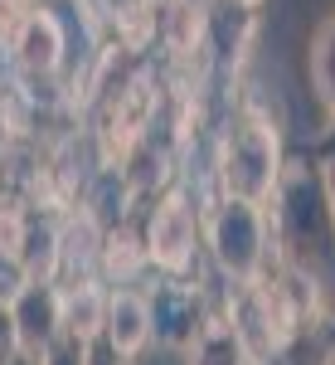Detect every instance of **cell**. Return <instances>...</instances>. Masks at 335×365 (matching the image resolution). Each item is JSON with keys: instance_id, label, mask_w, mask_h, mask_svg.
Returning <instances> with one entry per match:
<instances>
[{"instance_id": "obj_1", "label": "cell", "mask_w": 335, "mask_h": 365, "mask_svg": "<svg viewBox=\"0 0 335 365\" xmlns=\"http://www.w3.org/2000/svg\"><path fill=\"white\" fill-rule=\"evenodd\" d=\"M267 200H272V234H277L287 263L321 282L335 268V215L326 200L321 166L282 161V175Z\"/></svg>"}, {"instance_id": "obj_2", "label": "cell", "mask_w": 335, "mask_h": 365, "mask_svg": "<svg viewBox=\"0 0 335 365\" xmlns=\"http://www.w3.org/2000/svg\"><path fill=\"white\" fill-rule=\"evenodd\" d=\"M277 175H282L277 122L262 113V108H243V113L228 122L223 146H219V195L267 205Z\"/></svg>"}, {"instance_id": "obj_3", "label": "cell", "mask_w": 335, "mask_h": 365, "mask_svg": "<svg viewBox=\"0 0 335 365\" xmlns=\"http://www.w3.org/2000/svg\"><path fill=\"white\" fill-rule=\"evenodd\" d=\"M204 239L219 263V273L238 287H248L267 273V244H272V225L262 215V205L233 195H214L209 215H204Z\"/></svg>"}, {"instance_id": "obj_4", "label": "cell", "mask_w": 335, "mask_h": 365, "mask_svg": "<svg viewBox=\"0 0 335 365\" xmlns=\"http://www.w3.org/2000/svg\"><path fill=\"white\" fill-rule=\"evenodd\" d=\"M195 239H199V220L190 210V200L180 190H170L156 210H151V225H146V258L166 273H185L195 263Z\"/></svg>"}, {"instance_id": "obj_5", "label": "cell", "mask_w": 335, "mask_h": 365, "mask_svg": "<svg viewBox=\"0 0 335 365\" xmlns=\"http://www.w3.org/2000/svg\"><path fill=\"white\" fill-rule=\"evenodd\" d=\"M5 312H10V336L20 346V356H29V361L63 331V322H58V287L49 278H29L10 297Z\"/></svg>"}, {"instance_id": "obj_6", "label": "cell", "mask_w": 335, "mask_h": 365, "mask_svg": "<svg viewBox=\"0 0 335 365\" xmlns=\"http://www.w3.org/2000/svg\"><path fill=\"white\" fill-rule=\"evenodd\" d=\"M151 336H161L166 346L185 351L195 331L204 327V312H199V292L185 287V282H161L151 297Z\"/></svg>"}, {"instance_id": "obj_7", "label": "cell", "mask_w": 335, "mask_h": 365, "mask_svg": "<svg viewBox=\"0 0 335 365\" xmlns=\"http://www.w3.org/2000/svg\"><path fill=\"white\" fill-rule=\"evenodd\" d=\"M257 365H335V317L326 307L302 317Z\"/></svg>"}, {"instance_id": "obj_8", "label": "cell", "mask_w": 335, "mask_h": 365, "mask_svg": "<svg viewBox=\"0 0 335 365\" xmlns=\"http://www.w3.org/2000/svg\"><path fill=\"white\" fill-rule=\"evenodd\" d=\"M102 336H107L122 356H141V351L151 346V302H146V292H132V287L107 292Z\"/></svg>"}, {"instance_id": "obj_9", "label": "cell", "mask_w": 335, "mask_h": 365, "mask_svg": "<svg viewBox=\"0 0 335 365\" xmlns=\"http://www.w3.org/2000/svg\"><path fill=\"white\" fill-rule=\"evenodd\" d=\"M15 63L25 73H54L63 63V25H58L49 10H29L20 29H15V44H10Z\"/></svg>"}, {"instance_id": "obj_10", "label": "cell", "mask_w": 335, "mask_h": 365, "mask_svg": "<svg viewBox=\"0 0 335 365\" xmlns=\"http://www.w3.org/2000/svg\"><path fill=\"white\" fill-rule=\"evenodd\" d=\"M307 78H311V103L321 108V122L335 127V20H321L311 29Z\"/></svg>"}, {"instance_id": "obj_11", "label": "cell", "mask_w": 335, "mask_h": 365, "mask_svg": "<svg viewBox=\"0 0 335 365\" xmlns=\"http://www.w3.org/2000/svg\"><path fill=\"white\" fill-rule=\"evenodd\" d=\"M185 351H190V365H252V351L243 346L228 317H204V327Z\"/></svg>"}, {"instance_id": "obj_12", "label": "cell", "mask_w": 335, "mask_h": 365, "mask_svg": "<svg viewBox=\"0 0 335 365\" xmlns=\"http://www.w3.org/2000/svg\"><path fill=\"white\" fill-rule=\"evenodd\" d=\"M102 312H107V292H97L92 282H83L78 292H58V322L68 336H97L102 331Z\"/></svg>"}, {"instance_id": "obj_13", "label": "cell", "mask_w": 335, "mask_h": 365, "mask_svg": "<svg viewBox=\"0 0 335 365\" xmlns=\"http://www.w3.org/2000/svg\"><path fill=\"white\" fill-rule=\"evenodd\" d=\"M34 365H87V341L68 336V331H58L39 356H34Z\"/></svg>"}, {"instance_id": "obj_14", "label": "cell", "mask_w": 335, "mask_h": 365, "mask_svg": "<svg viewBox=\"0 0 335 365\" xmlns=\"http://www.w3.org/2000/svg\"><path fill=\"white\" fill-rule=\"evenodd\" d=\"M87 365H132V356H122V351L97 331V336H87Z\"/></svg>"}, {"instance_id": "obj_15", "label": "cell", "mask_w": 335, "mask_h": 365, "mask_svg": "<svg viewBox=\"0 0 335 365\" xmlns=\"http://www.w3.org/2000/svg\"><path fill=\"white\" fill-rule=\"evenodd\" d=\"M97 10H102L107 20H122V25H127V20H137L141 10H146V0H97Z\"/></svg>"}, {"instance_id": "obj_16", "label": "cell", "mask_w": 335, "mask_h": 365, "mask_svg": "<svg viewBox=\"0 0 335 365\" xmlns=\"http://www.w3.org/2000/svg\"><path fill=\"white\" fill-rule=\"evenodd\" d=\"M321 180H326V200H331V215H335V151L326 161V170H321Z\"/></svg>"}, {"instance_id": "obj_17", "label": "cell", "mask_w": 335, "mask_h": 365, "mask_svg": "<svg viewBox=\"0 0 335 365\" xmlns=\"http://www.w3.org/2000/svg\"><path fill=\"white\" fill-rule=\"evenodd\" d=\"M5 365H34V361H29V356H10Z\"/></svg>"}, {"instance_id": "obj_18", "label": "cell", "mask_w": 335, "mask_h": 365, "mask_svg": "<svg viewBox=\"0 0 335 365\" xmlns=\"http://www.w3.org/2000/svg\"><path fill=\"white\" fill-rule=\"evenodd\" d=\"M233 5H257V0H233Z\"/></svg>"}]
</instances>
